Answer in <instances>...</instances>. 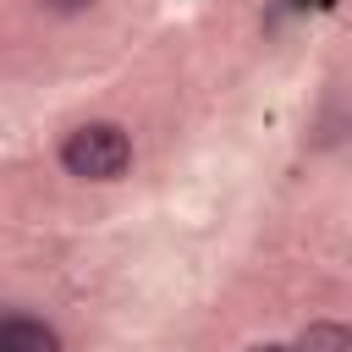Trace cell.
<instances>
[{
  "label": "cell",
  "instance_id": "6da1fadb",
  "mask_svg": "<svg viewBox=\"0 0 352 352\" xmlns=\"http://www.w3.org/2000/svg\"><path fill=\"white\" fill-rule=\"evenodd\" d=\"M60 165H66L77 182H116V176H126V165H132V138H126V126H116V121H82V126L66 132Z\"/></svg>",
  "mask_w": 352,
  "mask_h": 352
},
{
  "label": "cell",
  "instance_id": "7a4b0ae2",
  "mask_svg": "<svg viewBox=\"0 0 352 352\" xmlns=\"http://www.w3.org/2000/svg\"><path fill=\"white\" fill-rule=\"evenodd\" d=\"M0 352H60V336L33 314H0Z\"/></svg>",
  "mask_w": 352,
  "mask_h": 352
},
{
  "label": "cell",
  "instance_id": "3957f363",
  "mask_svg": "<svg viewBox=\"0 0 352 352\" xmlns=\"http://www.w3.org/2000/svg\"><path fill=\"white\" fill-rule=\"evenodd\" d=\"M297 352H352V324H341V319H314V324H302V336L292 341Z\"/></svg>",
  "mask_w": 352,
  "mask_h": 352
},
{
  "label": "cell",
  "instance_id": "277c9868",
  "mask_svg": "<svg viewBox=\"0 0 352 352\" xmlns=\"http://www.w3.org/2000/svg\"><path fill=\"white\" fill-rule=\"evenodd\" d=\"M248 352H297V346H280V341H258V346H248Z\"/></svg>",
  "mask_w": 352,
  "mask_h": 352
},
{
  "label": "cell",
  "instance_id": "5b68a950",
  "mask_svg": "<svg viewBox=\"0 0 352 352\" xmlns=\"http://www.w3.org/2000/svg\"><path fill=\"white\" fill-rule=\"evenodd\" d=\"M55 6H77V0H55Z\"/></svg>",
  "mask_w": 352,
  "mask_h": 352
}]
</instances>
